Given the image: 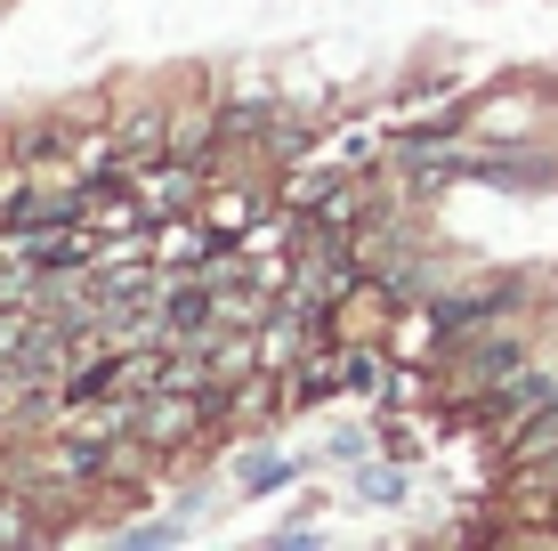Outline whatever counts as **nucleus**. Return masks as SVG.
<instances>
[{"mask_svg":"<svg viewBox=\"0 0 558 551\" xmlns=\"http://www.w3.org/2000/svg\"><path fill=\"white\" fill-rule=\"evenodd\" d=\"M518 366H534V316L453 340L446 349V397H486V390H502Z\"/></svg>","mask_w":558,"mask_h":551,"instance_id":"1","label":"nucleus"},{"mask_svg":"<svg viewBox=\"0 0 558 551\" xmlns=\"http://www.w3.org/2000/svg\"><path fill=\"white\" fill-rule=\"evenodd\" d=\"M138 195L154 203V219H186L210 203V170L186 163V155H146L138 163Z\"/></svg>","mask_w":558,"mask_h":551,"instance_id":"2","label":"nucleus"},{"mask_svg":"<svg viewBox=\"0 0 558 551\" xmlns=\"http://www.w3.org/2000/svg\"><path fill=\"white\" fill-rule=\"evenodd\" d=\"M162 284H170V268L162 260H98L89 268V300H98V316H130V309H146V300H162Z\"/></svg>","mask_w":558,"mask_h":551,"instance_id":"3","label":"nucleus"},{"mask_svg":"<svg viewBox=\"0 0 558 551\" xmlns=\"http://www.w3.org/2000/svg\"><path fill=\"white\" fill-rule=\"evenodd\" d=\"M73 139H82V122H73V106H57V113H33V122H16L9 130V163L16 170H73Z\"/></svg>","mask_w":558,"mask_h":551,"instance_id":"4","label":"nucleus"},{"mask_svg":"<svg viewBox=\"0 0 558 551\" xmlns=\"http://www.w3.org/2000/svg\"><path fill=\"white\" fill-rule=\"evenodd\" d=\"M138 439L179 454V446H203V414H195V390H154L138 397Z\"/></svg>","mask_w":558,"mask_h":551,"instance_id":"5","label":"nucleus"},{"mask_svg":"<svg viewBox=\"0 0 558 551\" xmlns=\"http://www.w3.org/2000/svg\"><path fill=\"white\" fill-rule=\"evenodd\" d=\"M106 130H113V146H122L130 163H146V155H162V146H170V106L162 98H122L106 113Z\"/></svg>","mask_w":558,"mask_h":551,"instance_id":"6","label":"nucleus"},{"mask_svg":"<svg viewBox=\"0 0 558 551\" xmlns=\"http://www.w3.org/2000/svg\"><path fill=\"white\" fill-rule=\"evenodd\" d=\"M276 89H235V98H219V122H227V139H235V155H243V146H259L267 139V130H276Z\"/></svg>","mask_w":558,"mask_h":551,"instance_id":"7","label":"nucleus"},{"mask_svg":"<svg viewBox=\"0 0 558 551\" xmlns=\"http://www.w3.org/2000/svg\"><path fill=\"white\" fill-rule=\"evenodd\" d=\"M307 463H316V454H276V446H252V454H235V495H276V487H292Z\"/></svg>","mask_w":558,"mask_h":551,"instance_id":"8","label":"nucleus"},{"mask_svg":"<svg viewBox=\"0 0 558 551\" xmlns=\"http://www.w3.org/2000/svg\"><path fill=\"white\" fill-rule=\"evenodd\" d=\"M349 495L373 503V511H397L413 495V463H397V454H389V463H373V454H364V463L349 470Z\"/></svg>","mask_w":558,"mask_h":551,"instance_id":"9","label":"nucleus"},{"mask_svg":"<svg viewBox=\"0 0 558 551\" xmlns=\"http://www.w3.org/2000/svg\"><path fill=\"white\" fill-rule=\"evenodd\" d=\"M340 382H349V397H373L389 382V340H340Z\"/></svg>","mask_w":558,"mask_h":551,"instance_id":"10","label":"nucleus"},{"mask_svg":"<svg viewBox=\"0 0 558 551\" xmlns=\"http://www.w3.org/2000/svg\"><path fill=\"white\" fill-rule=\"evenodd\" d=\"M332 187H340V170H300V179H276V212L316 219L324 203H332Z\"/></svg>","mask_w":558,"mask_h":551,"instance_id":"11","label":"nucleus"},{"mask_svg":"<svg viewBox=\"0 0 558 551\" xmlns=\"http://www.w3.org/2000/svg\"><path fill=\"white\" fill-rule=\"evenodd\" d=\"M413 397H429V373H413V357H397V366H389V382L373 390V422H389V414H405Z\"/></svg>","mask_w":558,"mask_h":551,"instance_id":"12","label":"nucleus"},{"mask_svg":"<svg viewBox=\"0 0 558 551\" xmlns=\"http://www.w3.org/2000/svg\"><path fill=\"white\" fill-rule=\"evenodd\" d=\"M364 454H380V430H373V422H340L332 439L316 446V463H332V470H356Z\"/></svg>","mask_w":558,"mask_h":551,"instance_id":"13","label":"nucleus"},{"mask_svg":"<svg viewBox=\"0 0 558 551\" xmlns=\"http://www.w3.org/2000/svg\"><path fill=\"white\" fill-rule=\"evenodd\" d=\"M307 146H316V122H292V113H276V130L259 139V163H267V170H283V163H300Z\"/></svg>","mask_w":558,"mask_h":551,"instance_id":"14","label":"nucleus"},{"mask_svg":"<svg viewBox=\"0 0 558 551\" xmlns=\"http://www.w3.org/2000/svg\"><path fill=\"white\" fill-rule=\"evenodd\" d=\"M186 536V519H138V527H113V543H130V551H162V543H179Z\"/></svg>","mask_w":558,"mask_h":551,"instance_id":"15","label":"nucleus"},{"mask_svg":"<svg viewBox=\"0 0 558 551\" xmlns=\"http://www.w3.org/2000/svg\"><path fill=\"white\" fill-rule=\"evenodd\" d=\"M380 439H389L380 454H397V463H421V454H429V430H421V422H397V414L380 422Z\"/></svg>","mask_w":558,"mask_h":551,"instance_id":"16","label":"nucleus"},{"mask_svg":"<svg viewBox=\"0 0 558 551\" xmlns=\"http://www.w3.org/2000/svg\"><path fill=\"white\" fill-rule=\"evenodd\" d=\"M9 406H16V390H9V366H0V422H9Z\"/></svg>","mask_w":558,"mask_h":551,"instance_id":"17","label":"nucleus"},{"mask_svg":"<svg viewBox=\"0 0 558 551\" xmlns=\"http://www.w3.org/2000/svg\"><path fill=\"white\" fill-rule=\"evenodd\" d=\"M9 487H16V470H0V495H9Z\"/></svg>","mask_w":558,"mask_h":551,"instance_id":"18","label":"nucleus"}]
</instances>
